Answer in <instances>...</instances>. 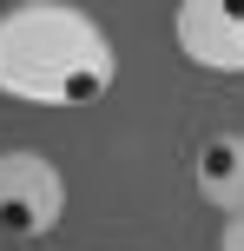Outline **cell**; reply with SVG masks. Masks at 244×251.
<instances>
[{"mask_svg":"<svg viewBox=\"0 0 244 251\" xmlns=\"http://www.w3.org/2000/svg\"><path fill=\"white\" fill-rule=\"evenodd\" d=\"M119 79V47L86 7L20 0L0 7V100L20 106H92Z\"/></svg>","mask_w":244,"mask_h":251,"instance_id":"6da1fadb","label":"cell"},{"mask_svg":"<svg viewBox=\"0 0 244 251\" xmlns=\"http://www.w3.org/2000/svg\"><path fill=\"white\" fill-rule=\"evenodd\" d=\"M192 185L211 212L244 218V132H211L192 152Z\"/></svg>","mask_w":244,"mask_h":251,"instance_id":"277c9868","label":"cell"},{"mask_svg":"<svg viewBox=\"0 0 244 251\" xmlns=\"http://www.w3.org/2000/svg\"><path fill=\"white\" fill-rule=\"evenodd\" d=\"M172 40L198 73L244 79V0H185L172 13Z\"/></svg>","mask_w":244,"mask_h":251,"instance_id":"3957f363","label":"cell"},{"mask_svg":"<svg viewBox=\"0 0 244 251\" xmlns=\"http://www.w3.org/2000/svg\"><path fill=\"white\" fill-rule=\"evenodd\" d=\"M60 218H66V172L33 146H7L0 152V238L7 245L53 238Z\"/></svg>","mask_w":244,"mask_h":251,"instance_id":"7a4b0ae2","label":"cell"},{"mask_svg":"<svg viewBox=\"0 0 244 251\" xmlns=\"http://www.w3.org/2000/svg\"><path fill=\"white\" fill-rule=\"evenodd\" d=\"M218 251H244V218H224V231H218Z\"/></svg>","mask_w":244,"mask_h":251,"instance_id":"5b68a950","label":"cell"}]
</instances>
